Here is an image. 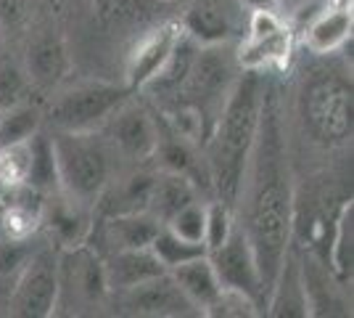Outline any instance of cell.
Segmentation results:
<instances>
[{
	"instance_id": "obj_1",
	"label": "cell",
	"mask_w": 354,
	"mask_h": 318,
	"mask_svg": "<svg viewBox=\"0 0 354 318\" xmlns=\"http://www.w3.org/2000/svg\"><path fill=\"white\" fill-rule=\"evenodd\" d=\"M238 204L243 210L241 231L249 239L251 252L257 258L267 297L283 268V260L291 252V236L296 226V199L283 136L281 104L278 93L270 85L265 88L262 117L236 207Z\"/></svg>"
},
{
	"instance_id": "obj_2",
	"label": "cell",
	"mask_w": 354,
	"mask_h": 318,
	"mask_svg": "<svg viewBox=\"0 0 354 318\" xmlns=\"http://www.w3.org/2000/svg\"><path fill=\"white\" fill-rule=\"evenodd\" d=\"M265 88V72L241 69L236 85L227 93L214 120V127L204 143L207 178L214 191V199L230 204L233 210H236L246 162H249L259 117H262Z\"/></svg>"
},
{
	"instance_id": "obj_3",
	"label": "cell",
	"mask_w": 354,
	"mask_h": 318,
	"mask_svg": "<svg viewBox=\"0 0 354 318\" xmlns=\"http://www.w3.org/2000/svg\"><path fill=\"white\" fill-rule=\"evenodd\" d=\"M59 191L82 207H95V202L114 175L117 154L98 130L90 133H66L53 130L50 136Z\"/></svg>"
},
{
	"instance_id": "obj_4",
	"label": "cell",
	"mask_w": 354,
	"mask_h": 318,
	"mask_svg": "<svg viewBox=\"0 0 354 318\" xmlns=\"http://www.w3.org/2000/svg\"><path fill=\"white\" fill-rule=\"evenodd\" d=\"M299 114L304 133L317 146H344L354 130L352 77L341 72H315L301 88Z\"/></svg>"
},
{
	"instance_id": "obj_5",
	"label": "cell",
	"mask_w": 354,
	"mask_h": 318,
	"mask_svg": "<svg viewBox=\"0 0 354 318\" xmlns=\"http://www.w3.org/2000/svg\"><path fill=\"white\" fill-rule=\"evenodd\" d=\"M127 85L106 82V80H88L77 82L64 91H56V96L43 106V122H48L53 130L66 133H90L101 130L119 106L130 96Z\"/></svg>"
},
{
	"instance_id": "obj_6",
	"label": "cell",
	"mask_w": 354,
	"mask_h": 318,
	"mask_svg": "<svg viewBox=\"0 0 354 318\" xmlns=\"http://www.w3.org/2000/svg\"><path fill=\"white\" fill-rule=\"evenodd\" d=\"M238 75H241V64L236 59V48L230 43L198 46L188 77L172 101H185L196 106L214 127V120L230 88L236 85Z\"/></svg>"
},
{
	"instance_id": "obj_7",
	"label": "cell",
	"mask_w": 354,
	"mask_h": 318,
	"mask_svg": "<svg viewBox=\"0 0 354 318\" xmlns=\"http://www.w3.org/2000/svg\"><path fill=\"white\" fill-rule=\"evenodd\" d=\"M111 297L104 273V258L93 244L59 249V300L56 313H85Z\"/></svg>"
},
{
	"instance_id": "obj_8",
	"label": "cell",
	"mask_w": 354,
	"mask_h": 318,
	"mask_svg": "<svg viewBox=\"0 0 354 318\" xmlns=\"http://www.w3.org/2000/svg\"><path fill=\"white\" fill-rule=\"evenodd\" d=\"M59 300V249L40 247L11 284L8 310L19 318H50Z\"/></svg>"
},
{
	"instance_id": "obj_9",
	"label": "cell",
	"mask_w": 354,
	"mask_h": 318,
	"mask_svg": "<svg viewBox=\"0 0 354 318\" xmlns=\"http://www.w3.org/2000/svg\"><path fill=\"white\" fill-rule=\"evenodd\" d=\"M294 35L286 27L278 8H251L246 40L236 48L241 69L267 72L281 69L291 59Z\"/></svg>"
},
{
	"instance_id": "obj_10",
	"label": "cell",
	"mask_w": 354,
	"mask_h": 318,
	"mask_svg": "<svg viewBox=\"0 0 354 318\" xmlns=\"http://www.w3.org/2000/svg\"><path fill=\"white\" fill-rule=\"evenodd\" d=\"M98 133L109 141V146L114 149L117 157H124L130 162H148L156 154L159 138H162V125L153 117L151 109L127 98L101 125Z\"/></svg>"
},
{
	"instance_id": "obj_11",
	"label": "cell",
	"mask_w": 354,
	"mask_h": 318,
	"mask_svg": "<svg viewBox=\"0 0 354 318\" xmlns=\"http://www.w3.org/2000/svg\"><path fill=\"white\" fill-rule=\"evenodd\" d=\"M207 255L214 265V273L220 279L222 289L241 292V294L251 297L259 308H265L267 297L265 287H262V276H259V265H257L251 244L243 236L241 226H236V231L227 236V242L207 252Z\"/></svg>"
},
{
	"instance_id": "obj_12",
	"label": "cell",
	"mask_w": 354,
	"mask_h": 318,
	"mask_svg": "<svg viewBox=\"0 0 354 318\" xmlns=\"http://www.w3.org/2000/svg\"><path fill=\"white\" fill-rule=\"evenodd\" d=\"M119 313L124 316H143V318H177V316H193V308L185 294L180 292L175 279L167 273H159L148 279L138 287H130L124 292L114 294Z\"/></svg>"
},
{
	"instance_id": "obj_13",
	"label": "cell",
	"mask_w": 354,
	"mask_h": 318,
	"mask_svg": "<svg viewBox=\"0 0 354 318\" xmlns=\"http://www.w3.org/2000/svg\"><path fill=\"white\" fill-rule=\"evenodd\" d=\"M180 35H183L180 21H164L135 43V48L127 56V67H124V85L130 91L135 93L146 88L148 80L162 69V64L180 40Z\"/></svg>"
},
{
	"instance_id": "obj_14",
	"label": "cell",
	"mask_w": 354,
	"mask_h": 318,
	"mask_svg": "<svg viewBox=\"0 0 354 318\" xmlns=\"http://www.w3.org/2000/svg\"><path fill=\"white\" fill-rule=\"evenodd\" d=\"M95 220L98 223H93L90 239L98 236V242L104 244L101 255L114 252V249H146L162 228V223L148 210L127 212V215H106V218H95Z\"/></svg>"
},
{
	"instance_id": "obj_15",
	"label": "cell",
	"mask_w": 354,
	"mask_h": 318,
	"mask_svg": "<svg viewBox=\"0 0 354 318\" xmlns=\"http://www.w3.org/2000/svg\"><path fill=\"white\" fill-rule=\"evenodd\" d=\"M69 69H72L69 51H66L59 35L43 32V35L32 37L30 46H27V53H24V72L30 77L32 88L56 91L66 80Z\"/></svg>"
},
{
	"instance_id": "obj_16",
	"label": "cell",
	"mask_w": 354,
	"mask_h": 318,
	"mask_svg": "<svg viewBox=\"0 0 354 318\" xmlns=\"http://www.w3.org/2000/svg\"><path fill=\"white\" fill-rule=\"evenodd\" d=\"M352 0H330L323 11H317L312 16L310 24L304 27V46L315 56L336 53L352 37Z\"/></svg>"
},
{
	"instance_id": "obj_17",
	"label": "cell",
	"mask_w": 354,
	"mask_h": 318,
	"mask_svg": "<svg viewBox=\"0 0 354 318\" xmlns=\"http://www.w3.org/2000/svg\"><path fill=\"white\" fill-rule=\"evenodd\" d=\"M101 258H104L106 284H109L111 294L138 287L159 273H167L159 258L151 252V247H146V249H114V252H106Z\"/></svg>"
},
{
	"instance_id": "obj_18",
	"label": "cell",
	"mask_w": 354,
	"mask_h": 318,
	"mask_svg": "<svg viewBox=\"0 0 354 318\" xmlns=\"http://www.w3.org/2000/svg\"><path fill=\"white\" fill-rule=\"evenodd\" d=\"M45 223L50 228V239L59 249H74L90 242L95 212L90 207H82L72 199H66L59 191V202L45 204Z\"/></svg>"
},
{
	"instance_id": "obj_19",
	"label": "cell",
	"mask_w": 354,
	"mask_h": 318,
	"mask_svg": "<svg viewBox=\"0 0 354 318\" xmlns=\"http://www.w3.org/2000/svg\"><path fill=\"white\" fill-rule=\"evenodd\" d=\"M180 27L198 46L230 43V37L236 35L233 11H227L222 0H193L185 16L180 19Z\"/></svg>"
},
{
	"instance_id": "obj_20",
	"label": "cell",
	"mask_w": 354,
	"mask_h": 318,
	"mask_svg": "<svg viewBox=\"0 0 354 318\" xmlns=\"http://www.w3.org/2000/svg\"><path fill=\"white\" fill-rule=\"evenodd\" d=\"M267 313L272 318H304L310 316V294L304 284V271L288 252L275 284L267 294Z\"/></svg>"
},
{
	"instance_id": "obj_21",
	"label": "cell",
	"mask_w": 354,
	"mask_h": 318,
	"mask_svg": "<svg viewBox=\"0 0 354 318\" xmlns=\"http://www.w3.org/2000/svg\"><path fill=\"white\" fill-rule=\"evenodd\" d=\"M151 186H153V173H130V175H119V178L111 175V181L106 183V188L93 207L95 218L148 210Z\"/></svg>"
},
{
	"instance_id": "obj_22",
	"label": "cell",
	"mask_w": 354,
	"mask_h": 318,
	"mask_svg": "<svg viewBox=\"0 0 354 318\" xmlns=\"http://www.w3.org/2000/svg\"><path fill=\"white\" fill-rule=\"evenodd\" d=\"M169 276L175 279L180 292L185 294V300L196 308V313H207L222 292V284L214 273L209 255H201V258H193L183 265H177L169 271Z\"/></svg>"
},
{
	"instance_id": "obj_23",
	"label": "cell",
	"mask_w": 354,
	"mask_h": 318,
	"mask_svg": "<svg viewBox=\"0 0 354 318\" xmlns=\"http://www.w3.org/2000/svg\"><path fill=\"white\" fill-rule=\"evenodd\" d=\"M196 51H198V43L183 32L180 40L175 43V48L169 51L167 61L162 64V69L148 80V85L143 91L151 93V98H156L159 104L172 101L177 93H180V88H183L185 77H188V69H191Z\"/></svg>"
},
{
	"instance_id": "obj_24",
	"label": "cell",
	"mask_w": 354,
	"mask_h": 318,
	"mask_svg": "<svg viewBox=\"0 0 354 318\" xmlns=\"http://www.w3.org/2000/svg\"><path fill=\"white\" fill-rule=\"evenodd\" d=\"M193 199H198V186L191 178H185L180 173H169V170L153 173V186H151V197H148V212L162 226L180 207H185Z\"/></svg>"
},
{
	"instance_id": "obj_25",
	"label": "cell",
	"mask_w": 354,
	"mask_h": 318,
	"mask_svg": "<svg viewBox=\"0 0 354 318\" xmlns=\"http://www.w3.org/2000/svg\"><path fill=\"white\" fill-rule=\"evenodd\" d=\"M27 146H30V167H27L24 186H30L40 194H48V191L59 194V175H56V157H53L50 136L37 130L27 141Z\"/></svg>"
},
{
	"instance_id": "obj_26",
	"label": "cell",
	"mask_w": 354,
	"mask_h": 318,
	"mask_svg": "<svg viewBox=\"0 0 354 318\" xmlns=\"http://www.w3.org/2000/svg\"><path fill=\"white\" fill-rule=\"evenodd\" d=\"M43 127V106L24 101L0 112V149L30 141Z\"/></svg>"
},
{
	"instance_id": "obj_27",
	"label": "cell",
	"mask_w": 354,
	"mask_h": 318,
	"mask_svg": "<svg viewBox=\"0 0 354 318\" xmlns=\"http://www.w3.org/2000/svg\"><path fill=\"white\" fill-rule=\"evenodd\" d=\"M328 258H330V271L339 281H346L352 276V202L344 204L336 218V228L328 244Z\"/></svg>"
},
{
	"instance_id": "obj_28",
	"label": "cell",
	"mask_w": 354,
	"mask_h": 318,
	"mask_svg": "<svg viewBox=\"0 0 354 318\" xmlns=\"http://www.w3.org/2000/svg\"><path fill=\"white\" fill-rule=\"evenodd\" d=\"M151 252L159 258L167 271H172L177 265H183V263H188L193 258H201V255H207V247L204 244H193V242H185V239H180L175 236L169 228H159V233H156V239L151 242Z\"/></svg>"
},
{
	"instance_id": "obj_29",
	"label": "cell",
	"mask_w": 354,
	"mask_h": 318,
	"mask_svg": "<svg viewBox=\"0 0 354 318\" xmlns=\"http://www.w3.org/2000/svg\"><path fill=\"white\" fill-rule=\"evenodd\" d=\"M30 93L32 82L24 72V64L0 56V112L30 101Z\"/></svg>"
},
{
	"instance_id": "obj_30",
	"label": "cell",
	"mask_w": 354,
	"mask_h": 318,
	"mask_svg": "<svg viewBox=\"0 0 354 318\" xmlns=\"http://www.w3.org/2000/svg\"><path fill=\"white\" fill-rule=\"evenodd\" d=\"M164 228H169L175 236L185 239L193 244H204V228H207V202L193 199L164 223Z\"/></svg>"
},
{
	"instance_id": "obj_31",
	"label": "cell",
	"mask_w": 354,
	"mask_h": 318,
	"mask_svg": "<svg viewBox=\"0 0 354 318\" xmlns=\"http://www.w3.org/2000/svg\"><path fill=\"white\" fill-rule=\"evenodd\" d=\"M236 212L230 204H225L220 199L207 202V228H204V247L207 252L217 249L220 244L227 242V236L236 231Z\"/></svg>"
},
{
	"instance_id": "obj_32",
	"label": "cell",
	"mask_w": 354,
	"mask_h": 318,
	"mask_svg": "<svg viewBox=\"0 0 354 318\" xmlns=\"http://www.w3.org/2000/svg\"><path fill=\"white\" fill-rule=\"evenodd\" d=\"M27 167H30V146L16 143L0 149V181L6 186H21L27 178Z\"/></svg>"
},
{
	"instance_id": "obj_33",
	"label": "cell",
	"mask_w": 354,
	"mask_h": 318,
	"mask_svg": "<svg viewBox=\"0 0 354 318\" xmlns=\"http://www.w3.org/2000/svg\"><path fill=\"white\" fill-rule=\"evenodd\" d=\"M35 252L30 247V239H6L0 242V281H11L19 276V271L24 268V263L30 260Z\"/></svg>"
},
{
	"instance_id": "obj_34",
	"label": "cell",
	"mask_w": 354,
	"mask_h": 318,
	"mask_svg": "<svg viewBox=\"0 0 354 318\" xmlns=\"http://www.w3.org/2000/svg\"><path fill=\"white\" fill-rule=\"evenodd\" d=\"M204 316H225V318H251L259 316V305L251 297L233 292V289H222L220 297L214 300V305L209 308Z\"/></svg>"
},
{
	"instance_id": "obj_35",
	"label": "cell",
	"mask_w": 354,
	"mask_h": 318,
	"mask_svg": "<svg viewBox=\"0 0 354 318\" xmlns=\"http://www.w3.org/2000/svg\"><path fill=\"white\" fill-rule=\"evenodd\" d=\"M24 3L21 0H0V27H6V24H11L16 27L21 19H24Z\"/></svg>"
},
{
	"instance_id": "obj_36",
	"label": "cell",
	"mask_w": 354,
	"mask_h": 318,
	"mask_svg": "<svg viewBox=\"0 0 354 318\" xmlns=\"http://www.w3.org/2000/svg\"><path fill=\"white\" fill-rule=\"evenodd\" d=\"M249 8H278V0H243Z\"/></svg>"
},
{
	"instance_id": "obj_37",
	"label": "cell",
	"mask_w": 354,
	"mask_h": 318,
	"mask_svg": "<svg viewBox=\"0 0 354 318\" xmlns=\"http://www.w3.org/2000/svg\"><path fill=\"white\" fill-rule=\"evenodd\" d=\"M0 51H3V27H0Z\"/></svg>"
},
{
	"instance_id": "obj_38",
	"label": "cell",
	"mask_w": 354,
	"mask_h": 318,
	"mask_svg": "<svg viewBox=\"0 0 354 318\" xmlns=\"http://www.w3.org/2000/svg\"><path fill=\"white\" fill-rule=\"evenodd\" d=\"M159 3H175V0H159Z\"/></svg>"
},
{
	"instance_id": "obj_39",
	"label": "cell",
	"mask_w": 354,
	"mask_h": 318,
	"mask_svg": "<svg viewBox=\"0 0 354 318\" xmlns=\"http://www.w3.org/2000/svg\"><path fill=\"white\" fill-rule=\"evenodd\" d=\"M281 3H283V0H278V6H281Z\"/></svg>"
}]
</instances>
